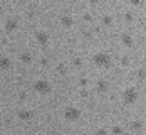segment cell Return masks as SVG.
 <instances>
[{"label": "cell", "mask_w": 146, "mask_h": 135, "mask_svg": "<svg viewBox=\"0 0 146 135\" xmlns=\"http://www.w3.org/2000/svg\"><path fill=\"white\" fill-rule=\"evenodd\" d=\"M92 62H94L98 68L109 69V68H111V64H113V59H111V54H109V52H98V54H94Z\"/></svg>", "instance_id": "cell-1"}, {"label": "cell", "mask_w": 146, "mask_h": 135, "mask_svg": "<svg viewBox=\"0 0 146 135\" xmlns=\"http://www.w3.org/2000/svg\"><path fill=\"white\" fill-rule=\"evenodd\" d=\"M32 117H34V113L29 111V110H20V111H19V118L22 122H30Z\"/></svg>", "instance_id": "cell-8"}, {"label": "cell", "mask_w": 146, "mask_h": 135, "mask_svg": "<svg viewBox=\"0 0 146 135\" xmlns=\"http://www.w3.org/2000/svg\"><path fill=\"white\" fill-rule=\"evenodd\" d=\"M131 5H134V7H138V5H141L143 3V0H128Z\"/></svg>", "instance_id": "cell-17"}, {"label": "cell", "mask_w": 146, "mask_h": 135, "mask_svg": "<svg viewBox=\"0 0 146 135\" xmlns=\"http://www.w3.org/2000/svg\"><path fill=\"white\" fill-rule=\"evenodd\" d=\"M119 41H121V44L124 46V47H133L134 46V37H133L131 34H128V32H123L119 36Z\"/></svg>", "instance_id": "cell-5"}, {"label": "cell", "mask_w": 146, "mask_h": 135, "mask_svg": "<svg viewBox=\"0 0 146 135\" xmlns=\"http://www.w3.org/2000/svg\"><path fill=\"white\" fill-rule=\"evenodd\" d=\"M113 22H114V19H113V15H104V17H102V24H104V26H108V27H111V26H113Z\"/></svg>", "instance_id": "cell-14"}, {"label": "cell", "mask_w": 146, "mask_h": 135, "mask_svg": "<svg viewBox=\"0 0 146 135\" xmlns=\"http://www.w3.org/2000/svg\"><path fill=\"white\" fill-rule=\"evenodd\" d=\"M141 128H143V122H139V120L131 122V130H134V132H139Z\"/></svg>", "instance_id": "cell-13"}, {"label": "cell", "mask_w": 146, "mask_h": 135, "mask_svg": "<svg viewBox=\"0 0 146 135\" xmlns=\"http://www.w3.org/2000/svg\"><path fill=\"white\" fill-rule=\"evenodd\" d=\"M74 64H76V66H81V64H82V61L79 59V58H74Z\"/></svg>", "instance_id": "cell-20"}, {"label": "cell", "mask_w": 146, "mask_h": 135, "mask_svg": "<svg viewBox=\"0 0 146 135\" xmlns=\"http://www.w3.org/2000/svg\"><path fill=\"white\" fill-rule=\"evenodd\" d=\"M12 61L9 56H0V69H10Z\"/></svg>", "instance_id": "cell-9"}, {"label": "cell", "mask_w": 146, "mask_h": 135, "mask_svg": "<svg viewBox=\"0 0 146 135\" xmlns=\"http://www.w3.org/2000/svg\"><path fill=\"white\" fill-rule=\"evenodd\" d=\"M89 2H91L92 5H96V3H99V0H89Z\"/></svg>", "instance_id": "cell-21"}, {"label": "cell", "mask_w": 146, "mask_h": 135, "mask_svg": "<svg viewBox=\"0 0 146 135\" xmlns=\"http://www.w3.org/2000/svg\"><path fill=\"white\" fill-rule=\"evenodd\" d=\"M20 61H22L24 64H30V62H32V54H30V52H22V54H20Z\"/></svg>", "instance_id": "cell-12"}, {"label": "cell", "mask_w": 146, "mask_h": 135, "mask_svg": "<svg viewBox=\"0 0 146 135\" xmlns=\"http://www.w3.org/2000/svg\"><path fill=\"white\" fill-rule=\"evenodd\" d=\"M124 20H126V22H133V14L131 12H126V14H124Z\"/></svg>", "instance_id": "cell-16"}, {"label": "cell", "mask_w": 146, "mask_h": 135, "mask_svg": "<svg viewBox=\"0 0 146 135\" xmlns=\"http://www.w3.org/2000/svg\"><path fill=\"white\" fill-rule=\"evenodd\" d=\"M64 117H66L67 122H76L81 118V110L76 108V106H67L66 111H64Z\"/></svg>", "instance_id": "cell-3"}, {"label": "cell", "mask_w": 146, "mask_h": 135, "mask_svg": "<svg viewBox=\"0 0 146 135\" xmlns=\"http://www.w3.org/2000/svg\"><path fill=\"white\" fill-rule=\"evenodd\" d=\"M3 27H5V30H7V32H14V30H17V27H19V20H17V19H14V17H9V19L5 20Z\"/></svg>", "instance_id": "cell-6"}, {"label": "cell", "mask_w": 146, "mask_h": 135, "mask_svg": "<svg viewBox=\"0 0 146 135\" xmlns=\"http://www.w3.org/2000/svg\"><path fill=\"white\" fill-rule=\"evenodd\" d=\"M121 62H123V66H128V64H129V58H126V56H124V58L121 59Z\"/></svg>", "instance_id": "cell-19"}, {"label": "cell", "mask_w": 146, "mask_h": 135, "mask_svg": "<svg viewBox=\"0 0 146 135\" xmlns=\"http://www.w3.org/2000/svg\"><path fill=\"white\" fill-rule=\"evenodd\" d=\"M35 39H37V42L42 46V47L49 46V41H50V39H49V34H47L45 30H40V32H37V34H35Z\"/></svg>", "instance_id": "cell-7"}, {"label": "cell", "mask_w": 146, "mask_h": 135, "mask_svg": "<svg viewBox=\"0 0 146 135\" xmlns=\"http://www.w3.org/2000/svg\"><path fill=\"white\" fill-rule=\"evenodd\" d=\"M109 88V83L106 81V79H99L98 83H96V90L99 91V93H104V91H108Z\"/></svg>", "instance_id": "cell-11"}, {"label": "cell", "mask_w": 146, "mask_h": 135, "mask_svg": "<svg viewBox=\"0 0 146 135\" xmlns=\"http://www.w3.org/2000/svg\"><path fill=\"white\" fill-rule=\"evenodd\" d=\"M96 135H108V128H99L96 132Z\"/></svg>", "instance_id": "cell-18"}, {"label": "cell", "mask_w": 146, "mask_h": 135, "mask_svg": "<svg viewBox=\"0 0 146 135\" xmlns=\"http://www.w3.org/2000/svg\"><path fill=\"white\" fill-rule=\"evenodd\" d=\"M111 134H113V135H121V134H123V128H121L119 125H114V127L111 128Z\"/></svg>", "instance_id": "cell-15"}, {"label": "cell", "mask_w": 146, "mask_h": 135, "mask_svg": "<svg viewBox=\"0 0 146 135\" xmlns=\"http://www.w3.org/2000/svg\"><path fill=\"white\" fill-rule=\"evenodd\" d=\"M123 103L124 105H133L136 100H138V91L134 90L133 86H129V88H126V90L123 91Z\"/></svg>", "instance_id": "cell-2"}, {"label": "cell", "mask_w": 146, "mask_h": 135, "mask_svg": "<svg viewBox=\"0 0 146 135\" xmlns=\"http://www.w3.org/2000/svg\"><path fill=\"white\" fill-rule=\"evenodd\" d=\"M60 24H62L64 27L69 29V27H72L74 26V19L71 17V15H62V17H60Z\"/></svg>", "instance_id": "cell-10"}, {"label": "cell", "mask_w": 146, "mask_h": 135, "mask_svg": "<svg viewBox=\"0 0 146 135\" xmlns=\"http://www.w3.org/2000/svg\"><path fill=\"white\" fill-rule=\"evenodd\" d=\"M34 90L37 91V93H40V95H47V93H50V85H49V81H45V79H37L35 83H34Z\"/></svg>", "instance_id": "cell-4"}]
</instances>
